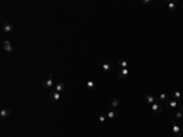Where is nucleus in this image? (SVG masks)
I'll return each mask as SVG.
<instances>
[{"label":"nucleus","instance_id":"nucleus-1","mask_svg":"<svg viewBox=\"0 0 183 137\" xmlns=\"http://www.w3.org/2000/svg\"><path fill=\"white\" fill-rule=\"evenodd\" d=\"M42 86H43V88H51V87L55 86V82L52 81V75L51 73L49 75V78H44L42 81Z\"/></svg>","mask_w":183,"mask_h":137},{"label":"nucleus","instance_id":"nucleus-2","mask_svg":"<svg viewBox=\"0 0 183 137\" xmlns=\"http://www.w3.org/2000/svg\"><path fill=\"white\" fill-rule=\"evenodd\" d=\"M128 75H130V71H128V69H121L120 71L117 72V77L120 80H125L128 77Z\"/></svg>","mask_w":183,"mask_h":137},{"label":"nucleus","instance_id":"nucleus-3","mask_svg":"<svg viewBox=\"0 0 183 137\" xmlns=\"http://www.w3.org/2000/svg\"><path fill=\"white\" fill-rule=\"evenodd\" d=\"M152 110L155 111V113H161L164 110V105L162 104H160L157 102H155L154 104H152Z\"/></svg>","mask_w":183,"mask_h":137},{"label":"nucleus","instance_id":"nucleus-4","mask_svg":"<svg viewBox=\"0 0 183 137\" xmlns=\"http://www.w3.org/2000/svg\"><path fill=\"white\" fill-rule=\"evenodd\" d=\"M60 98H61V93H59L56 91H52L50 93V100L51 102H58V100H60Z\"/></svg>","mask_w":183,"mask_h":137},{"label":"nucleus","instance_id":"nucleus-5","mask_svg":"<svg viewBox=\"0 0 183 137\" xmlns=\"http://www.w3.org/2000/svg\"><path fill=\"white\" fill-rule=\"evenodd\" d=\"M171 124H172V131L176 136H181V130H179V126L176 124L175 120H171Z\"/></svg>","mask_w":183,"mask_h":137},{"label":"nucleus","instance_id":"nucleus-6","mask_svg":"<svg viewBox=\"0 0 183 137\" xmlns=\"http://www.w3.org/2000/svg\"><path fill=\"white\" fill-rule=\"evenodd\" d=\"M55 91L59 92V93L65 92V91H66V86H65V83H62V82H58L56 85H55Z\"/></svg>","mask_w":183,"mask_h":137},{"label":"nucleus","instance_id":"nucleus-7","mask_svg":"<svg viewBox=\"0 0 183 137\" xmlns=\"http://www.w3.org/2000/svg\"><path fill=\"white\" fill-rule=\"evenodd\" d=\"M3 48L7 53H11L12 51V45H11V43H10V40H4L3 42Z\"/></svg>","mask_w":183,"mask_h":137},{"label":"nucleus","instance_id":"nucleus-8","mask_svg":"<svg viewBox=\"0 0 183 137\" xmlns=\"http://www.w3.org/2000/svg\"><path fill=\"white\" fill-rule=\"evenodd\" d=\"M12 29H14V27H12V25L10 23V22H4L3 23V31H4L5 33H10Z\"/></svg>","mask_w":183,"mask_h":137},{"label":"nucleus","instance_id":"nucleus-9","mask_svg":"<svg viewBox=\"0 0 183 137\" xmlns=\"http://www.w3.org/2000/svg\"><path fill=\"white\" fill-rule=\"evenodd\" d=\"M10 114H11V111H10V109H6V108H4V109H1V110H0V118H1V119H5V118L10 116Z\"/></svg>","mask_w":183,"mask_h":137},{"label":"nucleus","instance_id":"nucleus-10","mask_svg":"<svg viewBox=\"0 0 183 137\" xmlns=\"http://www.w3.org/2000/svg\"><path fill=\"white\" fill-rule=\"evenodd\" d=\"M144 100L149 104H154L156 102V99L153 97V96H150V94H144Z\"/></svg>","mask_w":183,"mask_h":137},{"label":"nucleus","instance_id":"nucleus-11","mask_svg":"<svg viewBox=\"0 0 183 137\" xmlns=\"http://www.w3.org/2000/svg\"><path fill=\"white\" fill-rule=\"evenodd\" d=\"M178 107V104H177V102L176 100H168L167 103H166V108H168V109H172V108H177Z\"/></svg>","mask_w":183,"mask_h":137},{"label":"nucleus","instance_id":"nucleus-12","mask_svg":"<svg viewBox=\"0 0 183 137\" xmlns=\"http://www.w3.org/2000/svg\"><path fill=\"white\" fill-rule=\"evenodd\" d=\"M118 65H120L122 69H128V61L127 60H125V59H121V60H118Z\"/></svg>","mask_w":183,"mask_h":137},{"label":"nucleus","instance_id":"nucleus-13","mask_svg":"<svg viewBox=\"0 0 183 137\" xmlns=\"http://www.w3.org/2000/svg\"><path fill=\"white\" fill-rule=\"evenodd\" d=\"M117 115H118L117 110H111V111H109V113H107V115H106V116L109 118V119H114V118H116V116H117Z\"/></svg>","mask_w":183,"mask_h":137},{"label":"nucleus","instance_id":"nucleus-14","mask_svg":"<svg viewBox=\"0 0 183 137\" xmlns=\"http://www.w3.org/2000/svg\"><path fill=\"white\" fill-rule=\"evenodd\" d=\"M118 104H120V100H118L117 98H112V99H111V107H112L114 109L118 107Z\"/></svg>","mask_w":183,"mask_h":137},{"label":"nucleus","instance_id":"nucleus-15","mask_svg":"<svg viewBox=\"0 0 183 137\" xmlns=\"http://www.w3.org/2000/svg\"><path fill=\"white\" fill-rule=\"evenodd\" d=\"M101 67H103L104 71H111V69H112V66L109 64V62H105V64H103Z\"/></svg>","mask_w":183,"mask_h":137},{"label":"nucleus","instance_id":"nucleus-16","mask_svg":"<svg viewBox=\"0 0 183 137\" xmlns=\"http://www.w3.org/2000/svg\"><path fill=\"white\" fill-rule=\"evenodd\" d=\"M85 86H87V88H88L89 91H92V89L94 88V86H95V83H94L93 81H87V83H85Z\"/></svg>","mask_w":183,"mask_h":137},{"label":"nucleus","instance_id":"nucleus-17","mask_svg":"<svg viewBox=\"0 0 183 137\" xmlns=\"http://www.w3.org/2000/svg\"><path fill=\"white\" fill-rule=\"evenodd\" d=\"M181 97H182L181 92H178V91H175V92H173V98H175V100H178V99H181Z\"/></svg>","mask_w":183,"mask_h":137},{"label":"nucleus","instance_id":"nucleus-18","mask_svg":"<svg viewBox=\"0 0 183 137\" xmlns=\"http://www.w3.org/2000/svg\"><path fill=\"white\" fill-rule=\"evenodd\" d=\"M176 3H177V1L168 3V9H170V11H175V10H176Z\"/></svg>","mask_w":183,"mask_h":137},{"label":"nucleus","instance_id":"nucleus-19","mask_svg":"<svg viewBox=\"0 0 183 137\" xmlns=\"http://www.w3.org/2000/svg\"><path fill=\"white\" fill-rule=\"evenodd\" d=\"M183 118V114L181 113V111H175V119H182Z\"/></svg>","mask_w":183,"mask_h":137},{"label":"nucleus","instance_id":"nucleus-20","mask_svg":"<svg viewBox=\"0 0 183 137\" xmlns=\"http://www.w3.org/2000/svg\"><path fill=\"white\" fill-rule=\"evenodd\" d=\"M159 98H160L161 100H166V99H167V96H166L165 93H161L160 96H159Z\"/></svg>","mask_w":183,"mask_h":137},{"label":"nucleus","instance_id":"nucleus-21","mask_svg":"<svg viewBox=\"0 0 183 137\" xmlns=\"http://www.w3.org/2000/svg\"><path fill=\"white\" fill-rule=\"evenodd\" d=\"M106 118H107V116H106V115H104V114H101V115H100V116H99V121H100V122H104Z\"/></svg>","mask_w":183,"mask_h":137},{"label":"nucleus","instance_id":"nucleus-22","mask_svg":"<svg viewBox=\"0 0 183 137\" xmlns=\"http://www.w3.org/2000/svg\"><path fill=\"white\" fill-rule=\"evenodd\" d=\"M144 5H149V4H152V0H143L142 1Z\"/></svg>","mask_w":183,"mask_h":137},{"label":"nucleus","instance_id":"nucleus-23","mask_svg":"<svg viewBox=\"0 0 183 137\" xmlns=\"http://www.w3.org/2000/svg\"><path fill=\"white\" fill-rule=\"evenodd\" d=\"M178 111H181L183 114V105H179V107H178Z\"/></svg>","mask_w":183,"mask_h":137}]
</instances>
